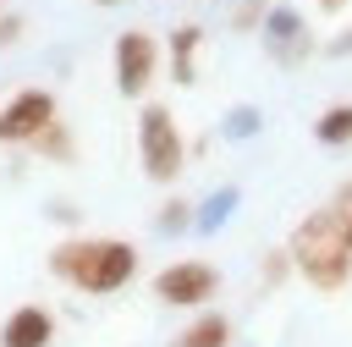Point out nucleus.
<instances>
[{
  "label": "nucleus",
  "instance_id": "obj_1",
  "mask_svg": "<svg viewBox=\"0 0 352 347\" xmlns=\"http://www.w3.org/2000/svg\"><path fill=\"white\" fill-rule=\"evenodd\" d=\"M50 275L88 297H110L138 275V248L126 237H66L50 248Z\"/></svg>",
  "mask_w": 352,
  "mask_h": 347
},
{
  "label": "nucleus",
  "instance_id": "obj_2",
  "mask_svg": "<svg viewBox=\"0 0 352 347\" xmlns=\"http://www.w3.org/2000/svg\"><path fill=\"white\" fill-rule=\"evenodd\" d=\"M286 253H292V270L314 286V292H341L352 281V248H346V220L324 204V209H308L292 237H286Z\"/></svg>",
  "mask_w": 352,
  "mask_h": 347
},
{
  "label": "nucleus",
  "instance_id": "obj_3",
  "mask_svg": "<svg viewBox=\"0 0 352 347\" xmlns=\"http://www.w3.org/2000/svg\"><path fill=\"white\" fill-rule=\"evenodd\" d=\"M138 160H143V176L160 182V187H176V176L187 171V138H182L176 116L165 105H143V116H138Z\"/></svg>",
  "mask_w": 352,
  "mask_h": 347
},
{
  "label": "nucleus",
  "instance_id": "obj_4",
  "mask_svg": "<svg viewBox=\"0 0 352 347\" xmlns=\"http://www.w3.org/2000/svg\"><path fill=\"white\" fill-rule=\"evenodd\" d=\"M110 61H116V94L138 99V94H148V83L160 72V39L148 28H126V33H116Z\"/></svg>",
  "mask_w": 352,
  "mask_h": 347
},
{
  "label": "nucleus",
  "instance_id": "obj_5",
  "mask_svg": "<svg viewBox=\"0 0 352 347\" xmlns=\"http://www.w3.org/2000/svg\"><path fill=\"white\" fill-rule=\"evenodd\" d=\"M214 292H220V270L204 259H170L154 275V303L165 308H204Z\"/></svg>",
  "mask_w": 352,
  "mask_h": 347
},
{
  "label": "nucleus",
  "instance_id": "obj_6",
  "mask_svg": "<svg viewBox=\"0 0 352 347\" xmlns=\"http://www.w3.org/2000/svg\"><path fill=\"white\" fill-rule=\"evenodd\" d=\"M50 121H60L50 88H22V94H11V99L0 105V149H33V138H38Z\"/></svg>",
  "mask_w": 352,
  "mask_h": 347
},
{
  "label": "nucleus",
  "instance_id": "obj_7",
  "mask_svg": "<svg viewBox=\"0 0 352 347\" xmlns=\"http://www.w3.org/2000/svg\"><path fill=\"white\" fill-rule=\"evenodd\" d=\"M264 50L280 61V66H292V61H302L314 44H308V28H302V17L292 11V6H270V17H264Z\"/></svg>",
  "mask_w": 352,
  "mask_h": 347
},
{
  "label": "nucleus",
  "instance_id": "obj_8",
  "mask_svg": "<svg viewBox=\"0 0 352 347\" xmlns=\"http://www.w3.org/2000/svg\"><path fill=\"white\" fill-rule=\"evenodd\" d=\"M55 341V314L44 303H16L0 319V347H50Z\"/></svg>",
  "mask_w": 352,
  "mask_h": 347
},
{
  "label": "nucleus",
  "instance_id": "obj_9",
  "mask_svg": "<svg viewBox=\"0 0 352 347\" xmlns=\"http://www.w3.org/2000/svg\"><path fill=\"white\" fill-rule=\"evenodd\" d=\"M198 50H204V28L198 22L170 28V77H176V88L198 83Z\"/></svg>",
  "mask_w": 352,
  "mask_h": 347
},
{
  "label": "nucleus",
  "instance_id": "obj_10",
  "mask_svg": "<svg viewBox=\"0 0 352 347\" xmlns=\"http://www.w3.org/2000/svg\"><path fill=\"white\" fill-rule=\"evenodd\" d=\"M231 319L226 314H214V308H198L176 336H170V347H231Z\"/></svg>",
  "mask_w": 352,
  "mask_h": 347
},
{
  "label": "nucleus",
  "instance_id": "obj_11",
  "mask_svg": "<svg viewBox=\"0 0 352 347\" xmlns=\"http://www.w3.org/2000/svg\"><path fill=\"white\" fill-rule=\"evenodd\" d=\"M314 143H319V149H346V143H352V105H330V110H319V121H314Z\"/></svg>",
  "mask_w": 352,
  "mask_h": 347
},
{
  "label": "nucleus",
  "instance_id": "obj_12",
  "mask_svg": "<svg viewBox=\"0 0 352 347\" xmlns=\"http://www.w3.org/2000/svg\"><path fill=\"white\" fill-rule=\"evenodd\" d=\"M242 204V193L236 187H220V193H209L204 204H198V215H192V231H220L226 220H231V209Z\"/></svg>",
  "mask_w": 352,
  "mask_h": 347
},
{
  "label": "nucleus",
  "instance_id": "obj_13",
  "mask_svg": "<svg viewBox=\"0 0 352 347\" xmlns=\"http://www.w3.org/2000/svg\"><path fill=\"white\" fill-rule=\"evenodd\" d=\"M33 154H44V160H55V165H66L72 154H77V138H72V127L66 121H50L38 138H33Z\"/></svg>",
  "mask_w": 352,
  "mask_h": 347
},
{
  "label": "nucleus",
  "instance_id": "obj_14",
  "mask_svg": "<svg viewBox=\"0 0 352 347\" xmlns=\"http://www.w3.org/2000/svg\"><path fill=\"white\" fill-rule=\"evenodd\" d=\"M258 127H264V110H258V105H231L226 121H220V132H226L231 143H248Z\"/></svg>",
  "mask_w": 352,
  "mask_h": 347
},
{
  "label": "nucleus",
  "instance_id": "obj_15",
  "mask_svg": "<svg viewBox=\"0 0 352 347\" xmlns=\"http://www.w3.org/2000/svg\"><path fill=\"white\" fill-rule=\"evenodd\" d=\"M192 215H198V204H187V198H165L160 215H154V226H160V231H192Z\"/></svg>",
  "mask_w": 352,
  "mask_h": 347
},
{
  "label": "nucleus",
  "instance_id": "obj_16",
  "mask_svg": "<svg viewBox=\"0 0 352 347\" xmlns=\"http://www.w3.org/2000/svg\"><path fill=\"white\" fill-rule=\"evenodd\" d=\"M297 270H292V253H286V242L280 248H264V259H258V281L264 286H280V281H292Z\"/></svg>",
  "mask_w": 352,
  "mask_h": 347
},
{
  "label": "nucleus",
  "instance_id": "obj_17",
  "mask_svg": "<svg viewBox=\"0 0 352 347\" xmlns=\"http://www.w3.org/2000/svg\"><path fill=\"white\" fill-rule=\"evenodd\" d=\"M264 17H270V6H264V0H236L231 28H236V33H258V28H264Z\"/></svg>",
  "mask_w": 352,
  "mask_h": 347
},
{
  "label": "nucleus",
  "instance_id": "obj_18",
  "mask_svg": "<svg viewBox=\"0 0 352 347\" xmlns=\"http://www.w3.org/2000/svg\"><path fill=\"white\" fill-rule=\"evenodd\" d=\"M330 209H336V215H341V220L352 226V176H346V182H341V187L330 193Z\"/></svg>",
  "mask_w": 352,
  "mask_h": 347
},
{
  "label": "nucleus",
  "instance_id": "obj_19",
  "mask_svg": "<svg viewBox=\"0 0 352 347\" xmlns=\"http://www.w3.org/2000/svg\"><path fill=\"white\" fill-rule=\"evenodd\" d=\"M16 33H22V17L6 11V17H0V44H16Z\"/></svg>",
  "mask_w": 352,
  "mask_h": 347
},
{
  "label": "nucleus",
  "instance_id": "obj_20",
  "mask_svg": "<svg viewBox=\"0 0 352 347\" xmlns=\"http://www.w3.org/2000/svg\"><path fill=\"white\" fill-rule=\"evenodd\" d=\"M50 220H60V226H72V220H77V209H72V204H50Z\"/></svg>",
  "mask_w": 352,
  "mask_h": 347
},
{
  "label": "nucleus",
  "instance_id": "obj_21",
  "mask_svg": "<svg viewBox=\"0 0 352 347\" xmlns=\"http://www.w3.org/2000/svg\"><path fill=\"white\" fill-rule=\"evenodd\" d=\"M314 6H319V11H324V17H336V11H346V6H352V0H314Z\"/></svg>",
  "mask_w": 352,
  "mask_h": 347
},
{
  "label": "nucleus",
  "instance_id": "obj_22",
  "mask_svg": "<svg viewBox=\"0 0 352 347\" xmlns=\"http://www.w3.org/2000/svg\"><path fill=\"white\" fill-rule=\"evenodd\" d=\"M336 50H341V55H352V33H346V39H341V44H336Z\"/></svg>",
  "mask_w": 352,
  "mask_h": 347
},
{
  "label": "nucleus",
  "instance_id": "obj_23",
  "mask_svg": "<svg viewBox=\"0 0 352 347\" xmlns=\"http://www.w3.org/2000/svg\"><path fill=\"white\" fill-rule=\"evenodd\" d=\"M94 6H121V0H94Z\"/></svg>",
  "mask_w": 352,
  "mask_h": 347
},
{
  "label": "nucleus",
  "instance_id": "obj_24",
  "mask_svg": "<svg viewBox=\"0 0 352 347\" xmlns=\"http://www.w3.org/2000/svg\"><path fill=\"white\" fill-rule=\"evenodd\" d=\"M346 248H352V226H346Z\"/></svg>",
  "mask_w": 352,
  "mask_h": 347
},
{
  "label": "nucleus",
  "instance_id": "obj_25",
  "mask_svg": "<svg viewBox=\"0 0 352 347\" xmlns=\"http://www.w3.org/2000/svg\"><path fill=\"white\" fill-rule=\"evenodd\" d=\"M0 6H6V0H0ZM0 17H6V11H0Z\"/></svg>",
  "mask_w": 352,
  "mask_h": 347
}]
</instances>
